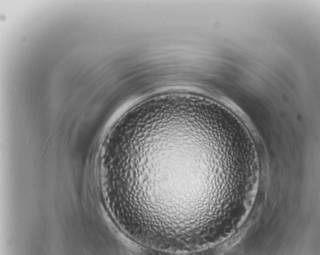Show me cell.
<instances>
[{
  "instance_id": "obj_1",
  "label": "cell",
  "mask_w": 320,
  "mask_h": 255,
  "mask_svg": "<svg viewBox=\"0 0 320 255\" xmlns=\"http://www.w3.org/2000/svg\"><path fill=\"white\" fill-rule=\"evenodd\" d=\"M209 136L191 132L135 147L125 199L140 232L197 250L224 223L232 199V161L221 135Z\"/></svg>"
}]
</instances>
